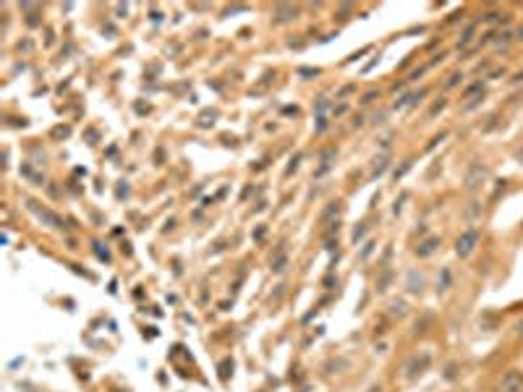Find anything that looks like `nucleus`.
<instances>
[{
  "mask_svg": "<svg viewBox=\"0 0 523 392\" xmlns=\"http://www.w3.org/2000/svg\"><path fill=\"white\" fill-rule=\"evenodd\" d=\"M474 243H476V233L471 230V233H466V236L458 240V254L460 256H468V254L474 251Z\"/></svg>",
  "mask_w": 523,
  "mask_h": 392,
  "instance_id": "f257e3e1",
  "label": "nucleus"
}]
</instances>
